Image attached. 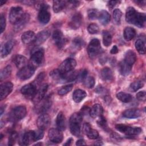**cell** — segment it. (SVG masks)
<instances>
[{
    "label": "cell",
    "instance_id": "cell-1",
    "mask_svg": "<svg viewBox=\"0 0 146 146\" xmlns=\"http://www.w3.org/2000/svg\"><path fill=\"white\" fill-rule=\"evenodd\" d=\"M125 20L129 23L142 28L145 26L146 17L144 13H139L133 7H129L126 11Z\"/></svg>",
    "mask_w": 146,
    "mask_h": 146
},
{
    "label": "cell",
    "instance_id": "cell-2",
    "mask_svg": "<svg viewBox=\"0 0 146 146\" xmlns=\"http://www.w3.org/2000/svg\"><path fill=\"white\" fill-rule=\"evenodd\" d=\"M82 115L79 113H73L70 119V129L71 133L79 137L80 135V124L82 121Z\"/></svg>",
    "mask_w": 146,
    "mask_h": 146
},
{
    "label": "cell",
    "instance_id": "cell-3",
    "mask_svg": "<svg viewBox=\"0 0 146 146\" xmlns=\"http://www.w3.org/2000/svg\"><path fill=\"white\" fill-rule=\"evenodd\" d=\"M100 51L101 46L99 40L96 38L92 39L87 47V52L90 58L91 59L96 58L100 52Z\"/></svg>",
    "mask_w": 146,
    "mask_h": 146
},
{
    "label": "cell",
    "instance_id": "cell-4",
    "mask_svg": "<svg viewBox=\"0 0 146 146\" xmlns=\"http://www.w3.org/2000/svg\"><path fill=\"white\" fill-rule=\"evenodd\" d=\"M115 127L117 131L128 135H138L142 132L140 127H131L124 124H117Z\"/></svg>",
    "mask_w": 146,
    "mask_h": 146
},
{
    "label": "cell",
    "instance_id": "cell-5",
    "mask_svg": "<svg viewBox=\"0 0 146 146\" xmlns=\"http://www.w3.org/2000/svg\"><path fill=\"white\" fill-rule=\"evenodd\" d=\"M76 65V62L73 58H68L64 60L59 66L58 70L62 74H67L73 71Z\"/></svg>",
    "mask_w": 146,
    "mask_h": 146
},
{
    "label": "cell",
    "instance_id": "cell-6",
    "mask_svg": "<svg viewBox=\"0 0 146 146\" xmlns=\"http://www.w3.org/2000/svg\"><path fill=\"white\" fill-rule=\"evenodd\" d=\"M35 68L33 66L27 65L21 68L17 72V76L22 80H27L31 78L34 74Z\"/></svg>",
    "mask_w": 146,
    "mask_h": 146
},
{
    "label": "cell",
    "instance_id": "cell-7",
    "mask_svg": "<svg viewBox=\"0 0 146 146\" xmlns=\"http://www.w3.org/2000/svg\"><path fill=\"white\" fill-rule=\"evenodd\" d=\"M23 14L24 13L22 7L19 6L11 7L9 16L10 22L15 25L22 18Z\"/></svg>",
    "mask_w": 146,
    "mask_h": 146
},
{
    "label": "cell",
    "instance_id": "cell-8",
    "mask_svg": "<svg viewBox=\"0 0 146 146\" xmlns=\"http://www.w3.org/2000/svg\"><path fill=\"white\" fill-rule=\"evenodd\" d=\"M52 104V100L51 97L47 96L45 99H43L40 102L36 104V111L39 113H44L51 107Z\"/></svg>",
    "mask_w": 146,
    "mask_h": 146
},
{
    "label": "cell",
    "instance_id": "cell-9",
    "mask_svg": "<svg viewBox=\"0 0 146 146\" xmlns=\"http://www.w3.org/2000/svg\"><path fill=\"white\" fill-rule=\"evenodd\" d=\"M37 91L36 86L35 83H29L25 85L21 90V93L28 98H33L35 95Z\"/></svg>",
    "mask_w": 146,
    "mask_h": 146
},
{
    "label": "cell",
    "instance_id": "cell-10",
    "mask_svg": "<svg viewBox=\"0 0 146 146\" xmlns=\"http://www.w3.org/2000/svg\"><path fill=\"white\" fill-rule=\"evenodd\" d=\"M52 39L56 46L59 48L63 47L67 42V40L64 38L63 34L60 30H56L54 31Z\"/></svg>",
    "mask_w": 146,
    "mask_h": 146
},
{
    "label": "cell",
    "instance_id": "cell-11",
    "mask_svg": "<svg viewBox=\"0 0 146 146\" xmlns=\"http://www.w3.org/2000/svg\"><path fill=\"white\" fill-rule=\"evenodd\" d=\"M44 58V51L42 48H36L33 51L31 56L32 62L37 66L42 63Z\"/></svg>",
    "mask_w": 146,
    "mask_h": 146
},
{
    "label": "cell",
    "instance_id": "cell-12",
    "mask_svg": "<svg viewBox=\"0 0 146 146\" xmlns=\"http://www.w3.org/2000/svg\"><path fill=\"white\" fill-rule=\"evenodd\" d=\"M62 131L59 129L56 128H51L48 131V135L49 139L53 143H60L63 138V133L61 132Z\"/></svg>",
    "mask_w": 146,
    "mask_h": 146
},
{
    "label": "cell",
    "instance_id": "cell-13",
    "mask_svg": "<svg viewBox=\"0 0 146 146\" xmlns=\"http://www.w3.org/2000/svg\"><path fill=\"white\" fill-rule=\"evenodd\" d=\"M13 84L10 82L2 83L0 87V100H2L5 99L12 91Z\"/></svg>",
    "mask_w": 146,
    "mask_h": 146
},
{
    "label": "cell",
    "instance_id": "cell-14",
    "mask_svg": "<svg viewBox=\"0 0 146 146\" xmlns=\"http://www.w3.org/2000/svg\"><path fill=\"white\" fill-rule=\"evenodd\" d=\"M50 121L51 120L50 116L47 113H44L38 117L36 121V124L38 128L44 130L48 127Z\"/></svg>",
    "mask_w": 146,
    "mask_h": 146
},
{
    "label": "cell",
    "instance_id": "cell-15",
    "mask_svg": "<svg viewBox=\"0 0 146 146\" xmlns=\"http://www.w3.org/2000/svg\"><path fill=\"white\" fill-rule=\"evenodd\" d=\"M47 88L48 85L47 84H43L38 88V90H37L35 95L32 99L34 103H38L44 98L46 93L47 91Z\"/></svg>",
    "mask_w": 146,
    "mask_h": 146
},
{
    "label": "cell",
    "instance_id": "cell-16",
    "mask_svg": "<svg viewBox=\"0 0 146 146\" xmlns=\"http://www.w3.org/2000/svg\"><path fill=\"white\" fill-rule=\"evenodd\" d=\"M83 130L84 133L90 139H96L99 136V133L98 131L92 129L91 125L88 123H85L83 124Z\"/></svg>",
    "mask_w": 146,
    "mask_h": 146
},
{
    "label": "cell",
    "instance_id": "cell-17",
    "mask_svg": "<svg viewBox=\"0 0 146 146\" xmlns=\"http://www.w3.org/2000/svg\"><path fill=\"white\" fill-rule=\"evenodd\" d=\"M50 33L48 30H43L40 31L36 36L34 40L35 46H39L44 43L49 37Z\"/></svg>",
    "mask_w": 146,
    "mask_h": 146
},
{
    "label": "cell",
    "instance_id": "cell-18",
    "mask_svg": "<svg viewBox=\"0 0 146 146\" xmlns=\"http://www.w3.org/2000/svg\"><path fill=\"white\" fill-rule=\"evenodd\" d=\"M26 108L23 106H17L13 109V116L17 120H21L24 118L26 115Z\"/></svg>",
    "mask_w": 146,
    "mask_h": 146
},
{
    "label": "cell",
    "instance_id": "cell-19",
    "mask_svg": "<svg viewBox=\"0 0 146 146\" xmlns=\"http://www.w3.org/2000/svg\"><path fill=\"white\" fill-rule=\"evenodd\" d=\"M30 20V15L28 13H24L22 18L14 25V30L19 31L21 30L27 24Z\"/></svg>",
    "mask_w": 146,
    "mask_h": 146
},
{
    "label": "cell",
    "instance_id": "cell-20",
    "mask_svg": "<svg viewBox=\"0 0 146 146\" xmlns=\"http://www.w3.org/2000/svg\"><path fill=\"white\" fill-rule=\"evenodd\" d=\"M15 43L14 40H10L6 42L1 49V55L2 58L7 56L11 51Z\"/></svg>",
    "mask_w": 146,
    "mask_h": 146
},
{
    "label": "cell",
    "instance_id": "cell-21",
    "mask_svg": "<svg viewBox=\"0 0 146 146\" xmlns=\"http://www.w3.org/2000/svg\"><path fill=\"white\" fill-rule=\"evenodd\" d=\"M48 8L40 9L38 14V20L42 24L47 23L50 19V13L48 11Z\"/></svg>",
    "mask_w": 146,
    "mask_h": 146
},
{
    "label": "cell",
    "instance_id": "cell-22",
    "mask_svg": "<svg viewBox=\"0 0 146 146\" xmlns=\"http://www.w3.org/2000/svg\"><path fill=\"white\" fill-rule=\"evenodd\" d=\"M123 116L128 119H135L141 116V112L139 109L131 108L124 111Z\"/></svg>",
    "mask_w": 146,
    "mask_h": 146
},
{
    "label": "cell",
    "instance_id": "cell-23",
    "mask_svg": "<svg viewBox=\"0 0 146 146\" xmlns=\"http://www.w3.org/2000/svg\"><path fill=\"white\" fill-rule=\"evenodd\" d=\"M56 124L58 129L60 131H64L66 127V121L64 115L62 112H59L56 116Z\"/></svg>",
    "mask_w": 146,
    "mask_h": 146
},
{
    "label": "cell",
    "instance_id": "cell-24",
    "mask_svg": "<svg viewBox=\"0 0 146 146\" xmlns=\"http://www.w3.org/2000/svg\"><path fill=\"white\" fill-rule=\"evenodd\" d=\"M103 111V109L102 106L99 104H95L90 110L89 113L92 117L96 118L102 115Z\"/></svg>",
    "mask_w": 146,
    "mask_h": 146
},
{
    "label": "cell",
    "instance_id": "cell-25",
    "mask_svg": "<svg viewBox=\"0 0 146 146\" xmlns=\"http://www.w3.org/2000/svg\"><path fill=\"white\" fill-rule=\"evenodd\" d=\"M82 15L77 13L75 14L71 18L69 23V26L73 29H78L82 24Z\"/></svg>",
    "mask_w": 146,
    "mask_h": 146
},
{
    "label": "cell",
    "instance_id": "cell-26",
    "mask_svg": "<svg viewBox=\"0 0 146 146\" xmlns=\"http://www.w3.org/2000/svg\"><path fill=\"white\" fill-rule=\"evenodd\" d=\"M34 131H29L25 132L23 134L22 137L21 145H28L31 142L34 141Z\"/></svg>",
    "mask_w": 146,
    "mask_h": 146
},
{
    "label": "cell",
    "instance_id": "cell-27",
    "mask_svg": "<svg viewBox=\"0 0 146 146\" xmlns=\"http://www.w3.org/2000/svg\"><path fill=\"white\" fill-rule=\"evenodd\" d=\"M136 60V54L132 50H128L125 54L124 61L129 66L132 67Z\"/></svg>",
    "mask_w": 146,
    "mask_h": 146
},
{
    "label": "cell",
    "instance_id": "cell-28",
    "mask_svg": "<svg viewBox=\"0 0 146 146\" xmlns=\"http://www.w3.org/2000/svg\"><path fill=\"white\" fill-rule=\"evenodd\" d=\"M100 75L102 79L104 81H112L113 79V75L112 70L108 67H104L100 72Z\"/></svg>",
    "mask_w": 146,
    "mask_h": 146
},
{
    "label": "cell",
    "instance_id": "cell-29",
    "mask_svg": "<svg viewBox=\"0 0 146 146\" xmlns=\"http://www.w3.org/2000/svg\"><path fill=\"white\" fill-rule=\"evenodd\" d=\"M87 96V93L85 91L80 89H78L74 91L72 94V99L76 103H79L83 100Z\"/></svg>",
    "mask_w": 146,
    "mask_h": 146
},
{
    "label": "cell",
    "instance_id": "cell-30",
    "mask_svg": "<svg viewBox=\"0 0 146 146\" xmlns=\"http://www.w3.org/2000/svg\"><path fill=\"white\" fill-rule=\"evenodd\" d=\"M35 38V33L32 31H27L25 32L21 36V39L25 44H29L34 40Z\"/></svg>",
    "mask_w": 146,
    "mask_h": 146
},
{
    "label": "cell",
    "instance_id": "cell-31",
    "mask_svg": "<svg viewBox=\"0 0 146 146\" xmlns=\"http://www.w3.org/2000/svg\"><path fill=\"white\" fill-rule=\"evenodd\" d=\"M14 62L18 68H22V67L27 66V59L23 55H17L14 59Z\"/></svg>",
    "mask_w": 146,
    "mask_h": 146
},
{
    "label": "cell",
    "instance_id": "cell-32",
    "mask_svg": "<svg viewBox=\"0 0 146 146\" xmlns=\"http://www.w3.org/2000/svg\"><path fill=\"white\" fill-rule=\"evenodd\" d=\"M123 35L126 40H131L135 36L136 31L131 27H126L124 30Z\"/></svg>",
    "mask_w": 146,
    "mask_h": 146
},
{
    "label": "cell",
    "instance_id": "cell-33",
    "mask_svg": "<svg viewBox=\"0 0 146 146\" xmlns=\"http://www.w3.org/2000/svg\"><path fill=\"white\" fill-rule=\"evenodd\" d=\"M67 5V2L65 1L55 0L53 1V10L55 13L62 11Z\"/></svg>",
    "mask_w": 146,
    "mask_h": 146
},
{
    "label": "cell",
    "instance_id": "cell-34",
    "mask_svg": "<svg viewBox=\"0 0 146 146\" xmlns=\"http://www.w3.org/2000/svg\"><path fill=\"white\" fill-rule=\"evenodd\" d=\"M98 19L102 25H106L110 21V14L106 10H102L99 13Z\"/></svg>",
    "mask_w": 146,
    "mask_h": 146
},
{
    "label": "cell",
    "instance_id": "cell-35",
    "mask_svg": "<svg viewBox=\"0 0 146 146\" xmlns=\"http://www.w3.org/2000/svg\"><path fill=\"white\" fill-rule=\"evenodd\" d=\"M119 71L120 74L126 76L128 75L131 71L132 67L128 65L124 60L121 62L119 64Z\"/></svg>",
    "mask_w": 146,
    "mask_h": 146
},
{
    "label": "cell",
    "instance_id": "cell-36",
    "mask_svg": "<svg viewBox=\"0 0 146 146\" xmlns=\"http://www.w3.org/2000/svg\"><path fill=\"white\" fill-rule=\"evenodd\" d=\"M116 98L123 103H128L132 100V96L131 94L120 92L116 94Z\"/></svg>",
    "mask_w": 146,
    "mask_h": 146
},
{
    "label": "cell",
    "instance_id": "cell-37",
    "mask_svg": "<svg viewBox=\"0 0 146 146\" xmlns=\"http://www.w3.org/2000/svg\"><path fill=\"white\" fill-rule=\"evenodd\" d=\"M50 75L51 78L56 81H63L64 82V74L61 73L58 69H55L52 70L50 73Z\"/></svg>",
    "mask_w": 146,
    "mask_h": 146
},
{
    "label": "cell",
    "instance_id": "cell-38",
    "mask_svg": "<svg viewBox=\"0 0 146 146\" xmlns=\"http://www.w3.org/2000/svg\"><path fill=\"white\" fill-rule=\"evenodd\" d=\"M102 34L103 44L106 47L109 46L112 43V35L111 33L107 30H104L103 31Z\"/></svg>",
    "mask_w": 146,
    "mask_h": 146
},
{
    "label": "cell",
    "instance_id": "cell-39",
    "mask_svg": "<svg viewBox=\"0 0 146 146\" xmlns=\"http://www.w3.org/2000/svg\"><path fill=\"white\" fill-rule=\"evenodd\" d=\"M135 48L140 54H144L145 53V46L144 42L141 39H137L135 44Z\"/></svg>",
    "mask_w": 146,
    "mask_h": 146
},
{
    "label": "cell",
    "instance_id": "cell-40",
    "mask_svg": "<svg viewBox=\"0 0 146 146\" xmlns=\"http://www.w3.org/2000/svg\"><path fill=\"white\" fill-rule=\"evenodd\" d=\"M11 73V67L9 65L6 66L1 72L0 79L1 81H2L3 79L7 78L10 76Z\"/></svg>",
    "mask_w": 146,
    "mask_h": 146
},
{
    "label": "cell",
    "instance_id": "cell-41",
    "mask_svg": "<svg viewBox=\"0 0 146 146\" xmlns=\"http://www.w3.org/2000/svg\"><path fill=\"white\" fill-rule=\"evenodd\" d=\"M72 88H73V84H69L64 86L62 87L58 90V94L60 96L64 95L67 94V93H68L69 92H70L72 90Z\"/></svg>",
    "mask_w": 146,
    "mask_h": 146
},
{
    "label": "cell",
    "instance_id": "cell-42",
    "mask_svg": "<svg viewBox=\"0 0 146 146\" xmlns=\"http://www.w3.org/2000/svg\"><path fill=\"white\" fill-rule=\"evenodd\" d=\"M83 83L88 88H92L95 85V79L92 76H87L83 80Z\"/></svg>",
    "mask_w": 146,
    "mask_h": 146
},
{
    "label": "cell",
    "instance_id": "cell-43",
    "mask_svg": "<svg viewBox=\"0 0 146 146\" xmlns=\"http://www.w3.org/2000/svg\"><path fill=\"white\" fill-rule=\"evenodd\" d=\"M144 86V83L141 80H137L133 83H132L130 85V89L132 91L135 92L139 90L140 88H142Z\"/></svg>",
    "mask_w": 146,
    "mask_h": 146
},
{
    "label": "cell",
    "instance_id": "cell-44",
    "mask_svg": "<svg viewBox=\"0 0 146 146\" xmlns=\"http://www.w3.org/2000/svg\"><path fill=\"white\" fill-rule=\"evenodd\" d=\"M121 16H122V12L120 9H116L114 10L113 12V17L115 22L117 23V24H119L120 23Z\"/></svg>",
    "mask_w": 146,
    "mask_h": 146
},
{
    "label": "cell",
    "instance_id": "cell-45",
    "mask_svg": "<svg viewBox=\"0 0 146 146\" xmlns=\"http://www.w3.org/2000/svg\"><path fill=\"white\" fill-rule=\"evenodd\" d=\"M99 11L95 9H90L88 11V17L90 19L94 20L98 18L99 15Z\"/></svg>",
    "mask_w": 146,
    "mask_h": 146
},
{
    "label": "cell",
    "instance_id": "cell-46",
    "mask_svg": "<svg viewBox=\"0 0 146 146\" xmlns=\"http://www.w3.org/2000/svg\"><path fill=\"white\" fill-rule=\"evenodd\" d=\"M72 44L75 48H76V49H79L84 46V42L81 38L77 37L74 39L72 42Z\"/></svg>",
    "mask_w": 146,
    "mask_h": 146
},
{
    "label": "cell",
    "instance_id": "cell-47",
    "mask_svg": "<svg viewBox=\"0 0 146 146\" xmlns=\"http://www.w3.org/2000/svg\"><path fill=\"white\" fill-rule=\"evenodd\" d=\"M88 31L91 34H95L99 32V29L98 25L95 23L90 24L87 27Z\"/></svg>",
    "mask_w": 146,
    "mask_h": 146
},
{
    "label": "cell",
    "instance_id": "cell-48",
    "mask_svg": "<svg viewBox=\"0 0 146 146\" xmlns=\"http://www.w3.org/2000/svg\"><path fill=\"white\" fill-rule=\"evenodd\" d=\"M34 141L42 139L44 136V130L39 128L38 130L34 131Z\"/></svg>",
    "mask_w": 146,
    "mask_h": 146
},
{
    "label": "cell",
    "instance_id": "cell-49",
    "mask_svg": "<svg viewBox=\"0 0 146 146\" xmlns=\"http://www.w3.org/2000/svg\"><path fill=\"white\" fill-rule=\"evenodd\" d=\"M17 137H18V134L16 132L13 131L11 132L9 137V142H8L9 145H14L15 144V142L16 141Z\"/></svg>",
    "mask_w": 146,
    "mask_h": 146
},
{
    "label": "cell",
    "instance_id": "cell-50",
    "mask_svg": "<svg viewBox=\"0 0 146 146\" xmlns=\"http://www.w3.org/2000/svg\"><path fill=\"white\" fill-rule=\"evenodd\" d=\"M99 119L98 120V124L99 126L102 127L103 128H107V122H106V120L104 118V116H103L102 115L100 116Z\"/></svg>",
    "mask_w": 146,
    "mask_h": 146
},
{
    "label": "cell",
    "instance_id": "cell-51",
    "mask_svg": "<svg viewBox=\"0 0 146 146\" xmlns=\"http://www.w3.org/2000/svg\"><path fill=\"white\" fill-rule=\"evenodd\" d=\"M0 26H1V33H2L6 27V19L3 14H1L0 17Z\"/></svg>",
    "mask_w": 146,
    "mask_h": 146
},
{
    "label": "cell",
    "instance_id": "cell-52",
    "mask_svg": "<svg viewBox=\"0 0 146 146\" xmlns=\"http://www.w3.org/2000/svg\"><path fill=\"white\" fill-rule=\"evenodd\" d=\"M136 98L140 101H145L146 99V93L144 91H140L136 94Z\"/></svg>",
    "mask_w": 146,
    "mask_h": 146
},
{
    "label": "cell",
    "instance_id": "cell-53",
    "mask_svg": "<svg viewBox=\"0 0 146 146\" xmlns=\"http://www.w3.org/2000/svg\"><path fill=\"white\" fill-rule=\"evenodd\" d=\"M117 3H119V1H111L108 2V6L110 8H112Z\"/></svg>",
    "mask_w": 146,
    "mask_h": 146
},
{
    "label": "cell",
    "instance_id": "cell-54",
    "mask_svg": "<svg viewBox=\"0 0 146 146\" xmlns=\"http://www.w3.org/2000/svg\"><path fill=\"white\" fill-rule=\"evenodd\" d=\"M110 52L112 54H115L118 52V48H117V47L116 45H115L112 47V48H111V50L110 51Z\"/></svg>",
    "mask_w": 146,
    "mask_h": 146
},
{
    "label": "cell",
    "instance_id": "cell-55",
    "mask_svg": "<svg viewBox=\"0 0 146 146\" xmlns=\"http://www.w3.org/2000/svg\"><path fill=\"white\" fill-rule=\"evenodd\" d=\"M76 145H86V143L83 139H79L77 140L76 142Z\"/></svg>",
    "mask_w": 146,
    "mask_h": 146
},
{
    "label": "cell",
    "instance_id": "cell-56",
    "mask_svg": "<svg viewBox=\"0 0 146 146\" xmlns=\"http://www.w3.org/2000/svg\"><path fill=\"white\" fill-rule=\"evenodd\" d=\"M72 141H73L72 139V138H70V139H68L67 140L66 143L64 145H70Z\"/></svg>",
    "mask_w": 146,
    "mask_h": 146
},
{
    "label": "cell",
    "instance_id": "cell-57",
    "mask_svg": "<svg viewBox=\"0 0 146 146\" xmlns=\"http://www.w3.org/2000/svg\"><path fill=\"white\" fill-rule=\"evenodd\" d=\"M95 145H102L103 143H102V141H98L96 143H95Z\"/></svg>",
    "mask_w": 146,
    "mask_h": 146
},
{
    "label": "cell",
    "instance_id": "cell-58",
    "mask_svg": "<svg viewBox=\"0 0 146 146\" xmlns=\"http://www.w3.org/2000/svg\"><path fill=\"white\" fill-rule=\"evenodd\" d=\"M0 111H1V116H2V114H3V108L2 107H1V110H0Z\"/></svg>",
    "mask_w": 146,
    "mask_h": 146
},
{
    "label": "cell",
    "instance_id": "cell-59",
    "mask_svg": "<svg viewBox=\"0 0 146 146\" xmlns=\"http://www.w3.org/2000/svg\"><path fill=\"white\" fill-rule=\"evenodd\" d=\"M6 2V1H1V3H0L1 6H2V5H4V4H5Z\"/></svg>",
    "mask_w": 146,
    "mask_h": 146
},
{
    "label": "cell",
    "instance_id": "cell-60",
    "mask_svg": "<svg viewBox=\"0 0 146 146\" xmlns=\"http://www.w3.org/2000/svg\"><path fill=\"white\" fill-rule=\"evenodd\" d=\"M2 138H3V135L1 133V140H2Z\"/></svg>",
    "mask_w": 146,
    "mask_h": 146
},
{
    "label": "cell",
    "instance_id": "cell-61",
    "mask_svg": "<svg viewBox=\"0 0 146 146\" xmlns=\"http://www.w3.org/2000/svg\"><path fill=\"white\" fill-rule=\"evenodd\" d=\"M35 145H42V143H38V144H36Z\"/></svg>",
    "mask_w": 146,
    "mask_h": 146
}]
</instances>
